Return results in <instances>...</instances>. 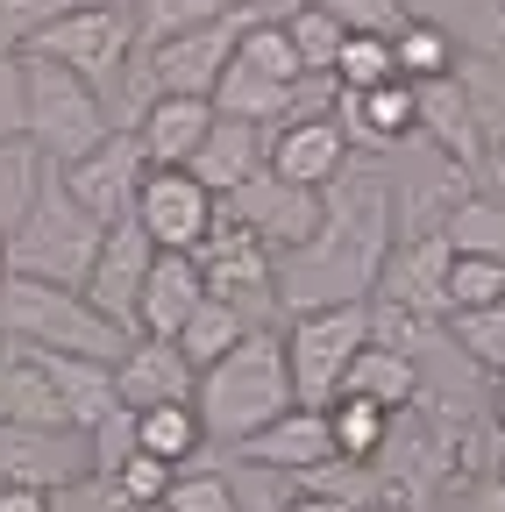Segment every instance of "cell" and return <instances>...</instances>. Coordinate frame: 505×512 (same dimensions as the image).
<instances>
[{
    "label": "cell",
    "mask_w": 505,
    "mask_h": 512,
    "mask_svg": "<svg viewBox=\"0 0 505 512\" xmlns=\"http://www.w3.org/2000/svg\"><path fill=\"white\" fill-rule=\"evenodd\" d=\"M392 207L399 200L385 171H342L321 192V228L278 256V313L377 299V278L392 256Z\"/></svg>",
    "instance_id": "1"
},
{
    "label": "cell",
    "mask_w": 505,
    "mask_h": 512,
    "mask_svg": "<svg viewBox=\"0 0 505 512\" xmlns=\"http://www.w3.org/2000/svg\"><path fill=\"white\" fill-rule=\"evenodd\" d=\"M193 406H200L207 448H235V441H249L257 427H271L285 406H299L292 399V370H285V342L271 328H249L221 363L200 370Z\"/></svg>",
    "instance_id": "2"
},
{
    "label": "cell",
    "mask_w": 505,
    "mask_h": 512,
    "mask_svg": "<svg viewBox=\"0 0 505 512\" xmlns=\"http://www.w3.org/2000/svg\"><path fill=\"white\" fill-rule=\"evenodd\" d=\"M0 335L22 342V349H50V356H86V363H121V349L136 342L107 313H93L86 292L43 285V278H22V271L0 278Z\"/></svg>",
    "instance_id": "3"
},
{
    "label": "cell",
    "mask_w": 505,
    "mask_h": 512,
    "mask_svg": "<svg viewBox=\"0 0 505 512\" xmlns=\"http://www.w3.org/2000/svg\"><path fill=\"white\" fill-rule=\"evenodd\" d=\"M100 221L65 192V178H57L50 164H43V178H36V200L22 207V221L8 228V271H22V278H43V285H86V271H93V256H100Z\"/></svg>",
    "instance_id": "4"
},
{
    "label": "cell",
    "mask_w": 505,
    "mask_h": 512,
    "mask_svg": "<svg viewBox=\"0 0 505 512\" xmlns=\"http://www.w3.org/2000/svg\"><path fill=\"white\" fill-rule=\"evenodd\" d=\"M107 128H114V121H107L100 86H86L79 72H65V64L22 50V143H29L50 171L72 164V157H86Z\"/></svg>",
    "instance_id": "5"
},
{
    "label": "cell",
    "mask_w": 505,
    "mask_h": 512,
    "mask_svg": "<svg viewBox=\"0 0 505 512\" xmlns=\"http://www.w3.org/2000/svg\"><path fill=\"white\" fill-rule=\"evenodd\" d=\"M278 342H285V370H292V399L299 406H328L342 384H349V363L370 342V299L292 313V328Z\"/></svg>",
    "instance_id": "6"
},
{
    "label": "cell",
    "mask_w": 505,
    "mask_h": 512,
    "mask_svg": "<svg viewBox=\"0 0 505 512\" xmlns=\"http://www.w3.org/2000/svg\"><path fill=\"white\" fill-rule=\"evenodd\" d=\"M29 57H50V64H65V72H79L86 86H114L121 79V64H129L136 50V29L121 8H107V0H72V8H57L43 15L29 36H22Z\"/></svg>",
    "instance_id": "7"
},
{
    "label": "cell",
    "mask_w": 505,
    "mask_h": 512,
    "mask_svg": "<svg viewBox=\"0 0 505 512\" xmlns=\"http://www.w3.org/2000/svg\"><path fill=\"white\" fill-rule=\"evenodd\" d=\"M193 264H200V278H207L214 299H228L235 313H257V328H264V313H278V256L249 235L242 221L221 214L207 228V242L193 249Z\"/></svg>",
    "instance_id": "8"
},
{
    "label": "cell",
    "mask_w": 505,
    "mask_h": 512,
    "mask_svg": "<svg viewBox=\"0 0 505 512\" xmlns=\"http://www.w3.org/2000/svg\"><path fill=\"white\" fill-rule=\"evenodd\" d=\"M143 171H150V157H143V143H136V128H107V136H100L86 157L57 164L65 192H72V200H79L100 228H114V221H129V214H136Z\"/></svg>",
    "instance_id": "9"
},
{
    "label": "cell",
    "mask_w": 505,
    "mask_h": 512,
    "mask_svg": "<svg viewBox=\"0 0 505 512\" xmlns=\"http://www.w3.org/2000/svg\"><path fill=\"white\" fill-rule=\"evenodd\" d=\"M214 221H221V200H214V192L185 171V164H150V171H143L136 228L150 235V249H185V256H193Z\"/></svg>",
    "instance_id": "10"
},
{
    "label": "cell",
    "mask_w": 505,
    "mask_h": 512,
    "mask_svg": "<svg viewBox=\"0 0 505 512\" xmlns=\"http://www.w3.org/2000/svg\"><path fill=\"white\" fill-rule=\"evenodd\" d=\"M242 29H249V22H242V8H235V15H221V22L178 29V36H164V43L136 50V57H143V72H150V86H157V93H193V100H214V86H221V72H228V57H235Z\"/></svg>",
    "instance_id": "11"
},
{
    "label": "cell",
    "mask_w": 505,
    "mask_h": 512,
    "mask_svg": "<svg viewBox=\"0 0 505 512\" xmlns=\"http://www.w3.org/2000/svg\"><path fill=\"white\" fill-rule=\"evenodd\" d=\"M349 157H356L349 128L335 121V107H321V114H292V121L271 128L264 171H278L285 185H306V192H328L349 171Z\"/></svg>",
    "instance_id": "12"
},
{
    "label": "cell",
    "mask_w": 505,
    "mask_h": 512,
    "mask_svg": "<svg viewBox=\"0 0 505 512\" xmlns=\"http://www.w3.org/2000/svg\"><path fill=\"white\" fill-rule=\"evenodd\" d=\"M413 136H427V150H441L456 171H484L491 136H484V107H477V93L463 86V72L413 86Z\"/></svg>",
    "instance_id": "13"
},
{
    "label": "cell",
    "mask_w": 505,
    "mask_h": 512,
    "mask_svg": "<svg viewBox=\"0 0 505 512\" xmlns=\"http://www.w3.org/2000/svg\"><path fill=\"white\" fill-rule=\"evenodd\" d=\"M228 221H242L249 235H257L271 256L299 249L313 228H321V192H306V185H285L278 171H257L249 185H235L228 200H221Z\"/></svg>",
    "instance_id": "14"
},
{
    "label": "cell",
    "mask_w": 505,
    "mask_h": 512,
    "mask_svg": "<svg viewBox=\"0 0 505 512\" xmlns=\"http://www.w3.org/2000/svg\"><path fill=\"white\" fill-rule=\"evenodd\" d=\"M242 463L257 470H278V477H321L335 456V427H328V406H285L271 427H257L249 441H235Z\"/></svg>",
    "instance_id": "15"
},
{
    "label": "cell",
    "mask_w": 505,
    "mask_h": 512,
    "mask_svg": "<svg viewBox=\"0 0 505 512\" xmlns=\"http://www.w3.org/2000/svg\"><path fill=\"white\" fill-rule=\"evenodd\" d=\"M150 235L136 228V214L129 221H114L107 235H100V256H93V271H86V306L93 313H107L114 328H129L136 335V292H143V271H150Z\"/></svg>",
    "instance_id": "16"
},
{
    "label": "cell",
    "mask_w": 505,
    "mask_h": 512,
    "mask_svg": "<svg viewBox=\"0 0 505 512\" xmlns=\"http://www.w3.org/2000/svg\"><path fill=\"white\" fill-rule=\"evenodd\" d=\"M193 392H200V370L185 363V349L164 342V335H136L129 349H121V363H114V399L129 406V413L193 399Z\"/></svg>",
    "instance_id": "17"
},
{
    "label": "cell",
    "mask_w": 505,
    "mask_h": 512,
    "mask_svg": "<svg viewBox=\"0 0 505 512\" xmlns=\"http://www.w3.org/2000/svg\"><path fill=\"white\" fill-rule=\"evenodd\" d=\"M200 299H207L200 264H193L185 249H157L150 271H143V292H136V335H164V342H171Z\"/></svg>",
    "instance_id": "18"
},
{
    "label": "cell",
    "mask_w": 505,
    "mask_h": 512,
    "mask_svg": "<svg viewBox=\"0 0 505 512\" xmlns=\"http://www.w3.org/2000/svg\"><path fill=\"white\" fill-rule=\"evenodd\" d=\"M264 150H271V128H257V121H235V114H214V128H207V143L193 150V171L214 200H228L235 185H249L264 171Z\"/></svg>",
    "instance_id": "19"
},
{
    "label": "cell",
    "mask_w": 505,
    "mask_h": 512,
    "mask_svg": "<svg viewBox=\"0 0 505 512\" xmlns=\"http://www.w3.org/2000/svg\"><path fill=\"white\" fill-rule=\"evenodd\" d=\"M449 256H456V249L441 242V228H434V235H413V242H392L377 292L399 299V306H413V313H427V320H441V285H449Z\"/></svg>",
    "instance_id": "20"
},
{
    "label": "cell",
    "mask_w": 505,
    "mask_h": 512,
    "mask_svg": "<svg viewBox=\"0 0 505 512\" xmlns=\"http://www.w3.org/2000/svg\"><path fill=\"white\" fill-rule=\"evenodd\" d=\"M214 128V100H193V93H157L136 121V143L150 164H193V150L207 143Z\"/></svg>",
    "instance_id": "21"
},
{
    "label": "cell",
    "mask_w": 505,
    "mask_h": 512,
    "mask_svg": "<svg viewBox=\"0 0 505 512\" xmlns=\"http://www.w3.org/2000/svg\"><path fill=\"white\" fill-rule=\"evenodd\" d=\"M36 356H43V370H50V392H57V406H65V427H72V434H86V427H100L107 413H121V399H114V363L50 356V349H36Z\"/></svg>",
    "instance_id": "22"
},
{
    "label": "cell",
    "mask_w": 505,
    "mask_h": 512,
    "mask_svg": "<svg viewBox=\"0 0 505 512\" xmlns=\"http://www.w3.org/2000/svg\"><path fill=\"white\" fill-rule=\"evenodd\" d=\"M136 448L171 470H193L207 456V427H200V406L193 399H171V406H143L136 413Z\"/></svg>",
    "instance_id": "23"
},
{
    "label": "cell",
    "mask_w": 505,
    "mask_h": 512,
    "mask_svg": "<svg viewBox=\"0 0 505 512\" xmlns=\"http://www.w3.org/2000/svg\"><path fill=\"white\" fill-rule=\"evenodd\" d=\"M342 392H363V399H377L385 413H406V406L420 399V363H413L406 349L363 342V356L349 363V384H342Z\"/></svg>",
    "instance_id": "24"
},
{
    "label": "cell",
    "mask_w": 505,
    "mask_h": 512,
    "mask_svg": "<svg viewBox=\"0 0 505 512\" xmlns=\"http://www.w3.org/2000/svg\"><path fill=\"white\" fill-rule=\"evenodd\" d=\"M242 335H249V313H235L228 299H214V292H207L193 313H185V328H178L171 342L185 349V363H193V370H207V363H221Z\"/></svg>",
    "instance_id": "25"
},
{
    "label": "cell",
    "mask_w": 505,
    "mask_h": 512,
    "mask_svg": "<svg viewBox=\"0 0 505 512\" xmlns=\"http://www.w3.org/2000/svg\"><path fill=\"white\" fill-rule=\"evenodd\" d=\"M328 427H335V456L342 463H370L377 448L392 441V413L377 399H363V392H335L328 399Z\"/></svg>",
    "instance_id": "26"
},
{
    "label": "cell",
    "mask_w": 505,
    "mask_h": 512,
    "mask_svg": "<svg viewBox=\"0 0 505 512\" xmlns=\"http://www.w3.org/2000/svg\"><path fill=\"white\" fill-rule=\"evenodd\" d=\"M441 242H449L456 256H505V200L463 192V200L441 214Z\"/></svg>",
    "instance_id": "27"
},
{
    "label": "cell",
    "mask_w": 505,
    "mask_h": 512,
    "mask_svg": "<svg viewBox=\"0 0 505 512\" xmlns=\"http://www.w3.org/2000/svg\"><path fill=\"white\" fill-rule=\"evenodd\" d=\"M392 64H399L406 86H420V79H449V72H456V36L441 29V22H427V15H413V22L392 36Z\"/></svg>",
    "instance_id": "28"
},
{
    "label": "cell",
    "mask_w": 505,
    "mask_h": 512,
    "mask_svg": "<svg viewBox=\"0 0 505 512\" xmlns=\"http://www.w3.org/2000/svg\"><path fill=\"white\" fill-rule=\"evenodd\" d=\"M242 0H129V29H136V50L178 36V29H200V22H221L235 15Z\"/></svg>",
    "instance_id": "29"
},
{
    "label": "cell",
    "mask_w": 505,
    "mask_h": 512,
    "mask_svg": "<svg viewBox=\"0 0 505 512\" xmlns=\"http://www.w3.org/2000/svg\"><path fill=\"white\" fill-rule=\"evenodd\" d=\"M505 299V256H449V285H441V320L449 313H477Z\"/></svg>",
    "instance_id": "30"
},
{
    "label": "cell",
    "mask_w": 505,
    "mask_h": 512,
    "mask_svg": "<svg viewBox=\"0 0 505 512\" xmlns=\"http://www.w3.org/2000/svg\"><path fill=\"white\" fill-rule=\"evenodd\" d=\"M441 328H449V342H456L477 370L505 377V299H491V306H477V313H449Z\"/></svg>",
    "instance_id": "31"
},
{
    "label": "cell",
    "mask_w": 505,
    "mask_h": 512,
    "mask_svg": "<svg viewBox=\"0 0 505 512\" xmlns=\"http://www.w3.org/2000/svg\"><path fill=\"white\" fill-rule=\"evenodd\" d=\"M342 93H363V86H385V79H399V64H392V36H363V29H349L342 36V50H335V72H328Z\"/></svg>",
    "instance_id": "32"
},
{
    "label": "cell",
    "mask_w": 505,
    "mask_h": 512,
    "mask_svg": "<svg viewBox=\"0 0 505 512\" xmlns=\"http://www.w3.org/2000/svg\"><path fill=\"white\" fill-rule=\"evenodd\" d=\"M278 29L292 36V50H299V64H306V79H328V72H335V50H342L349 29L321 8V0H313V8H299L292 22H278Z\"/></svg>",
    "instance_id": "33"
},
{
    "label": "cell",
    "mask_w": 505,
    "mask_h": 512,
    "mask_svg": "<svg viewBox=\"0 0 505 512\" xmlns=\"http://www.w3.org/2000/svg\"><path fill=\"white\" fill-rule=\"evenodd\" d=\"M164 512H242V498H235V484H228V470H178L171 477V491H164Z\"/></svg>",
    "instance_id": "34"
},
{
    "label": "cell",
    "mask_w": 505,
    "mask_h": 512,
    "mask_svg": "<svg viewBox=\"0 0 505 512\" xmlns=\"http://www.w3.org/2000/svg\"><path fill=\"white\" fill-rule=\"evenodd\" d=\"M171 477H178L171 463H157V456H143V448H136V456H129V463H121V470H114L107 484L121 491V505H129V512H143V505H164V491H171Z\"/></svg>",
    "instance_id": "35"
},
{
    "label": "cell",
    "mask_w": 505,
    "mask_h": 512,
    "mask_svg": "<svg viewBox=\"0 0 505 512\" xmlns=\"http://www.w3.org/2000/svg\"><path fill=\"white\" fill-rule=\"evenodd\" d=\"M321 8L342 22V29H363V36H399L413 22L406 0H321Z\"/></svg>",
    "instance_id": "36"
},
{
    "label": "cell",
    "mask_w": 505,
    "mask_h": 512,
    "mask_svg": "<svg viewBox=\"0 0 505 512\" xmlns=\"http://www.w3.org/2000/svg\"><path fill=\"white\" fill-rule=\"evenodd\" d=\"M0 512H50L43 484H0Z\"/></svg>",
    "instance_id": "37"
},
{
    "label": "cell",
    "mask_w": 505,
    "mask_h": 512,
    "mask_svg": "<svg viewBox=\"0 0 505 512\" xmlns=\"http://www.w3.org/2000/svg\"><path fill=\"white\" fill-rule=\"evenodd\" d=\"M299 8H313V0H242V22H292Z\"/></svg>",
    "instance_id": "38"
},
{
    "label": "cell",
    "mask_w": 505,
    "mask_h": 512,
    "mask_svg": "<svg viewBox=\"0 0 505 512\" xmlns=\"http://www.w3.org/2000/svg\"><path fill=\"white\" fill-rule=\"evenodd\" d=\"M285 512H356L349 498H335V491H292L285 498Z\"/></svg>",
    "instance_id": "39"
},
{
    "label": "cell",
    "mask_w": 505,
    "mask_h": 512,
    "mask_svg": "<svg viewBox=\"0 0 505 512\" xmlns=\"http://www.w3.org/2000/svg\"><path fill=\"white\" fill-rule=\"evenodd\" d=\"M491 406H498V427H505V377L491 384Z\"/></svg>",
    "instance_id": "40"
},
{
    "label": "cell",
    "mask_w": 505,
    "mask_h": 512,
    "mask_svg": "<svg viewBox=\"0 0 505 512\" xmlns=\"http://www.w3.org/2000/svg\"><path fill=\"white\" fill-rule=\"evenodd\" d=\"M0 278H8V235H0Z\"/></svg>",
    "instance_id": "41"
},
{
    "label": "cell",
    "mask_w": 505,
    "mask_h": 512,
    "mask_svg": "<svg viewBox=\"0 0 505 512\" xmlns=\"http://www.w3.org/2000/svg\"><path fill=\"white\" fill-rule=\"evenodd\" d=\"M498 491H505V463H498Z\"/></svg>",
    "instance_id": "42"
},
{
    "label": "cell",
    "mask_w": 505,
    "mask_h": 512,
    "mask_svg": "<svg viewBox=\"0 0 505 512\" xmlns=\"http://www.w3.org/2000/svg\"><path fill=\"white\" fill-rule=\"evenodd\" d=\"M356 512H370V505H356ZM377 512H385V505H377Z\"/></svg>",
    "instance_id": "43"
},
{
    "label": "cell",
    "mask_w": 505,
    "mask_h": 512,
    "mask_svg": "<svg viewBox=\"0 0 505 512\" xmlns=\"http://www.w3.org/2000/svg\"><path fill=\"white\" fill-rule=\"evenodd\" d=\"M143 512H164V505H143Z\"/></svg>",
    "instance_id": "44"
}]
</instances>
